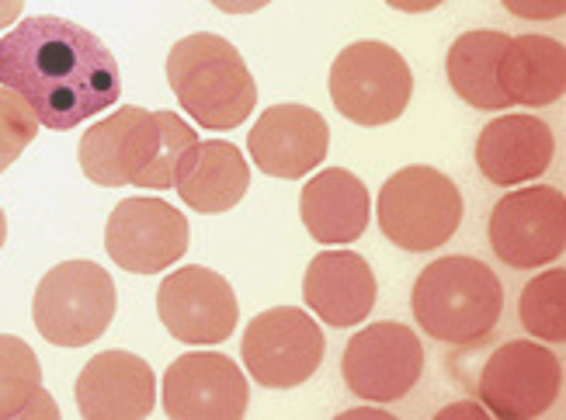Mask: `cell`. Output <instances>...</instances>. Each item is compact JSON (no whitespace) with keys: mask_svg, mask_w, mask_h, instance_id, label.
Masks as SVG:
<instances>
[{"mask_svg":"<svg viewBox=\"0 0 566 420\" xmlns=\"http://www.w3.org/2000/svg\"><path fill=\"white\" fill-rule=\"evenodd\" d=\"M0 87L21 94L39 126L66 133L118 102L122 73L94 32L39 14L0 39Z\"/></svg>","mask_w":566,"mask_h":420,"instance_id":"cell-1","label":"cell"},{"mask_svg":"<svg viewBox=\"0 0 566 420\" xmlns=\"http://www.w3.org/2000/svg\"><path fill=\"white\" fill-rule=\"evenodd\" d=\"M195 143L199 133L181 115L126 105L84 133L81 170L102 188H175Z\"/></svg>","mask_w":566,"mask_h":420,"instance_id":"cell-2","label":"cell"},{"mask_svg":"<svg viewBox=\"0 0 566 420\" xmlns=\"http://www.w3.org/2000/svg\"><path fill=\"white\" fill-rule=\"evenodd\" d=\"M167 81L178 105L202 129H237L258 105L254 73L233 42L212 32L175 42L167 56Z\"/></svg>","mask_w":566,"mask_h":420,"instance_id":"cell-3","label":"cell"},{"mask_svg":"<svg viewBox=\"0 0 566 420\" xmlns=\"http://www.w3.org/2000/svg\"><path fill=\"white\" fill-rule=\"evenodd\" d=\"M410 309L428 337L462 348L494 334L504 313V288L476 258H441L417 275Z\"/></svg>","mask_w":566,"mask_h":420,"instance_id":"cell-4","label":"cell"},{"mask_svg":"<svg viewBox=\"0 0 566 420\" xmlns=\"http://www.w3.org/2000/svg\"><path fill=\"white\" fill-rule=\"evenodd\" d=\"M462 222V195L449 175L413 164L379 191V227L400 251L424 254L449 243Z\"/></svg>","mask_w":566,"mask_h":420,"instance_id":"cell-5","label":"cell"},{"mask_svg":"<svg viewBox=\"0 0 566 420\" xmlns=\"http://www.w3.org/2000/svg\"><path fill=\"white\" fill-rule=\"evenodd\" d=\"M35 327L49 344L84 348L97 340L118 309L112 275L94 261H63L35 288Z\"/></svg>","mask_w":566,"mask_h":420,"instance_id":"cell-6","label":"cell"},{"mask_svg":"<svg viewBox=\"0 0 566 420\" xmlns=\"http://www.w3.org/2000/svg\"><path fill=\"white\" fill-rule=\"evenodd\" d=\"M413 94V73L407 60L386 42H355L340 49L331 66L334 108L355 126H389L397 122Z\"/></svg>","mask_w":566,"mask_h":420,"instance_id":"cell-7","label":"cell"},{"mask_svg":"<svg viewBox=\"0 0 566 420\" xmlns=\"http://www.w3.org/2000/svg\"><path fill=\"white\" fill-rule=\"evenodd\" d=\"M324 348V330L316 327V319L306 309L279 306L251 319L240 355L258 386L292 389L316 376Z\"/></svg>","mask_w":566,"mask_h":420,"instance_id":"cell-8","label":"cell"},{"mask_svg":"<svg viewBox=\"0 0 566 420\" xmlns=\"http://www.w3.org/2000/svg\"><path fill=\"white\" fill-rule=\"evenodd\" d=\"M476 389L490 417L535 420L559 400L563 365L543 344L507 340L486 358Z\"/></svg>","mask_w":566,"mask_h":420,"instance_id":"cell-9","label":"cell"},{"mask_svg":"<svg viewBox=\"0 0 566 420\" xmlns=\"http://www.w3.org/2000/svg\"><path fill=\"white\" fill-rule=\"evenodd\" d=\"M340 376L358 400L397 403L424 376L421 337L392 319L365 327L344 348Z\"/></svg>","mask_w":566,"mask_h":420,"instance_id":"cell-10","label":"cell"},{"mask_svg":"<svg viewBox=\"0 0 566 420\" xmlns=\"http://www.w3.org/2000/svg\"><path fill=\"white\" fill-rule=\"evenodd\" d=\"M563 212L566 199L559 188L538 185L511 191L490 212V246L518 271L553 264L566 246Z\"/></svg>","mask_w":566,"mask_h":420,"instance_id":"cell-11","label":"cell"},{"mask_svg":"<svg viewBox=\"0 0 566 420\" xmlns=\"http://www.w3.org/2000/svg\"><path fill=\"white\" fill-rule=\"evenodd\" d=\"M188 219L164 199H126L118 202L105 227L108 258L133 275H157L188 251Z\"/></svg>","mask_w":566,"mask_h":420,"instance_id":"cell-12","label":"cell"},{"mask_svg":"<svg viewBox=\"0 0 566 420\" xmlns=\"http://www.w3.org/2000/svg\"><path fill=\"white\" fill-rule=\"evenodd\" d=\"M157 313L170 337L181 344H223L240 319L233 285L199 264L170 271L160 282Z\"/></svg>","mask_w":566,"mask_h":420,"instance_id":"cell-13","label":"cell"},{"mask_svg":"<svg viewBox=\"0 0 566 420\" xmlns=\"http://www.w3.org/2000/svg\"><path fill=\"white\" fill-rule=\"evenodd\" d=\"M248 403V376L227 355H181L164 376V410L170 420H240Z\"/></svg>","mask_w":566,"mask_h":420,"instance_id":"cell-14","label":"cell"},{"mask_svg":"<svg viewBox=\"0 0 566 420\" xmlns=\"http://www.w3.org/2000/svg\"><path fill=\"white\" fill-rule=\"evenodd\" d=\"M248 146L268 178L295 181L327 160L331 129L327 118L306 105H275L254 122Z\"/></svg>","mask_w":566,"mask_h":420,"instance_id":"cell-15","label":"cell"},{"mask_svg":"<svg viewBox=\"0 0 566 420\" xmlns=\"http://www.w3.org/2000/svg\"><path fill=\"white\" fill-rule=\"evenodd\" d=\"M73 392L87 420H143L157 403V376L139 355L102 351L84 365Z\"/></svg>","mask_w":566,"mask_h":420,"instance_id":"cell-16","label":"cell"},{"mask_svg":"<svg viewBox=\"0 0 566 420\" xmlns=\"http://www.w3.org/2000/svg\"><path fill=\"white\" fill-rule=\"evenodd\" d=\"M556 154L553 129L535 115H501L476 139V167L490 185L514 188L543 178Z\"/></svg>","mask_w":566,"mask_h":420,"instance_id":"cell-17","label":"cell"},{"mask_svg":"<svg viewBox=\"0 0 566 420\" xmlns=\"http://www.w3.org/2000/svg\"><path fill=\"white\" fill-rule=\"evenodd\" d=\"M306 306L327 327H358L376 306V275L368 261L355 251H324L316 254L303 279Z\"/></svg>","mask_w":566,"mask_h":420,"instance_id":"cell-18","label":"cell"},{"mask_svg":"<svg viewBox=\"0 0 566 420\" xmlns=\"http://www.w3.org/2000/svg\"><path fill=\"white\" fill-rule=\"evenodd\" d=\"M303 227L316 243H355L373 219V202L368 188L352 170L331 167L313 175L300 195Z\"/></svg>","mask_w":566,"mask_h":420,"instance_id":"cell-19","label":"cell"},{"mask_svg":"<svg viewBox=\"0 0 566 420\" xmlns=\"http://www.w3.org/2000/svg\"><path fill=\"white\" fill-rule=\"evenodd\" d=\"M178 195L195 212H227L251 188V167L227 139H199L178 170Z\"/></svg>","mask_w":566,"mask_h":420,"instance_id":"cell-20","label":"cell"},{"mask_svg":"<svg viewBox=\"0 0 566 420\" xmlns=\"http://www.w3.org/2000/svg\"><path fill=\"white\" fill-rule=\"evenodd\" d=\"M497 81L511 105L546 108L566 91V49L549 35L511 39L497 63Z\"/></svg>","mask_w":566,"mask_h":420,"instance_id":"cell-21","label":"cell"},{"mask_svg":"<svg viewBox=\"0 0 566 420\" xmlns=\"http://www.w3.org/2000/svg\"><path fill=\"white\" fill-rule=\"evenodd\" d=\"M511 35L494 32V29H476L465 32L452 42L449 49V84L462 97L465 105H473L480 112H504L511 102L497 81V63L504 56Z\"/></svg>","mask_w":566,"mask_h":420,"instance_id":"cell-22","label":"cell"},{"mask_svg":"<svg viewBox=\"0 0 566 420\" xmlns=\"http://www.w3.org/2000/svg\"><path fill=\"white\" fill-rule=\"evenodd\" d=\"M56 417L42 389V365L21 337L0 334V420Z\"/></svg>","mask_w":566,"mask_h":420,"instance_id":"cell-23","label":"cell"},{"mask_svg":"<svg viewBox=\"0 0 566 420\" xmlns=\"http://www.w3.org/2000/svg\"><path fill=\"white\" fill-rule=\"evenodd\" d=\"M518 313H522V327L532 337L563 344L566 340V271L553 267V271H543L538 279H532L522 288Z\"/></svg>","mask_w":566,"mask_h":420,"instance_id":"cell-24","label":"cell"},{"mask_svg":"<svg viewBox=\"0 0 566 420\" xmlns=\"http://www.w3.org/2000/svg\"><path fill=\"white\" fill-rule=\"evenodd\" d=\"M39 133V118L21 94L0 87V175L29 150V143Z\"/></svg>","mask_w":566,"mask_h":420,"instance_id":"cell-25","label":"cell"},{"mask_svg":"<svg viewBox=\"0 0 566 420\" xmlns=\"http://www.w3.org/2000/svg\"><path fill=\"white\" fill-rule=\"evenodd\" d=\"M501 4L514 18H525V21H553V18H563L566 11V0H501Z\"/></svg>","mask_w":566,"mask_h":420,"instance_id":"cell-26","label":"cell"},{"mask_svg":"<svg viewBox=\"0 0 566 420\" xmlns=\"http://www.w3.org/2000/svg\"><path fill=\"white\" fill-rule=\"evenodd\" d=\"M209 4H216L219 11H227V14H254V11L272 4V0H209Z\"/></svg>","mask_w":566,"mask_h":420,"instance_id":"cell-27","label":"cell"},{"mask_svg":"<svg viewBox=\"0 0 566 420\" xmlns=\"http://www.w3.org/2000/svg\"><path fill=\"white\" fill-rule=\"evenodd\" d=\"M389 8H397V11H403V14H424V11H434V8H441L446 0H386Z\"/></svg>","mask_w":566,"mask_h":420,"instance_id":"cell-28","label":"cell"},{"mask_svg":"<svg viewBox=\"0 0 566 420\" xmlns=\"http://www.w3.org/2000/svg\"><path fill=\"white\" fill-rule=\"evenodd\" d=\"M452 417H473V420H483L486 413L476 407V403H455V407H446L438 413V420H452Z\"/></svg>","mask_w":566,"mask_h":420,"instance_id":"cell-29","label":"cell"},{"mask_svg":"<svg viewBox=\"0 0 566 420\" xmlns=\"http://www.w3.org/2000/svg\"><path fill=\"white\" fill-rule=\"evenodd\" d=\"M21 8H24V0H0V29L14 24L18 14H21Z\"/></svg>","mask_w":566,"mask_h":420,"instance_id":"cell-30","label":"cell"},{"mask_svg":"<svg viewBox=\"0 0 566 420\" xmlns=\"http://www.w3.org/2000/svg\"><path fill=\"white\" fill-rule=\"evenodd\" d=\"M8 240V219H4V209H0V246Z\"/></svg>","mask_w":566,"mask_h":420,"instance_id":"cell-31","label":"cell"}]
</instances>
